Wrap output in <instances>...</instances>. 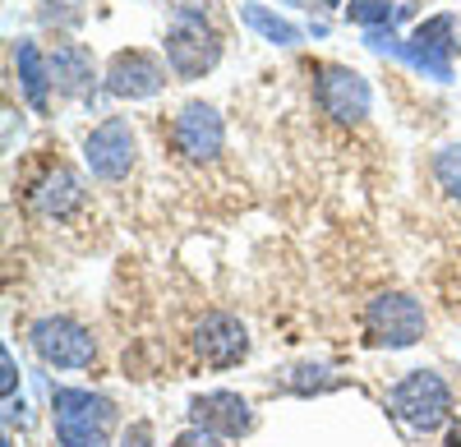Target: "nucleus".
I'll return each mask as SVG.
<instances>
[{
	"instance_id": "nucleus-22",
	"label": "nucleus",
	"mask_w": 461,
	"mask_h": 447,
	"mask_svg": "<svg viewBox=\"0 0 461 447\" xmlns=\"http://www.w3.org/2000/svg\"><path fill=\"white\" fill-rule=\"evenodd\" d=\"M171 447H226V438H217V434H208V429H199V425H189L185 434H176Z\"/></svg>"
},
{
	"instance_id": "nucleus-6",
	"label": "nucleus",
	"mask_w": 461,
	"mask_h": 447,
	"mask_svg": "<svg viewBox=\"0 0 461 447\" xmlns=\"http://www.w3.org/2000/svg\"><path fill=\"white\" fill-rule=\"evenodd\" d=\"M167 65L176 79L194 84L203 74H212L221 65V32L208 28L203 19H176L171 32H167Z\"/></svg>"
},
{
	"instance_id": "nucleus-16",
	"label": "nucleus",
	"mask_w": 461,
	"mask_h": 447,
	"mask_svg": "<svg viewBox=\"0 0 461 447\" xmlns=\"http://www.w3.org/2000/svg\"><path fill=\"white\" fill-rule=\"evenodd\" d=\"M240 19H245V28H254L263 42H273V47H300L304 42V32L291 23V19H282L277 10H267V5H240Z\"/></svg>"
},
{
	"instance_id": "nucleus-10",
	"label": "nucleus",
	"mask_w": 461,
	"mask_h": 447,
	"mask_svg": "<svg viewBox=\"0 0 461 447\" xmlns=\"http://www.w3.org/2000/svg\"><path fill=\"white\" fill-rule=\"evenodd\" d=\"M171 139H176V153L185 162H212L221 148H226V125L217 116V106L208 102H185L180 116L171 125Z\"/></svg>"
},
{
	"instance_id": "nucleus-4",
	"label": "nucleus",
	"mask_w": 461,
	"mask_h": 447,
	"mask_svg": "<svg viewBox=\"0 0 461 447\" xmlns=\"http://www.w3.org/2000/svg\"><path fill=\"white\" fill-rule=\"evenodd\" d=\"M28 342L37 360L51 369H93L97 360V337L69 314H42L28 327Z\"/></svg>"
},
{
	"instance_id": "nucleus-21",
	"label": "nucleus",
	"mask_w": 461,
	"mask_h": 447,
	"mask_svg": "<svg viewBox=\"0 0 461 447\" xmlns=\"http://www.w3.org/2000/svg\"><path fill=\"white\" fill-rule=\"evenodd\" d=\"M115 447H158V443H152V420H130Z\"/></svg>"
},
{
	"instance_id": "nucleus-20",
	"label": "nucleus",
	"mask_w": 461,
	"mask_h": 447,
	"mask_svg": "<svg viewBox=\"0 0 461 447\" xmlns=\"http://www.w3.org/2000/svg\"><path fill=\"white\" fill-rule=\"evenodd\" d=\"M434 180H438V190L447 199L461 203V143H447L434 153Z\"/></svg>"
},
{
	"instance_id": "nucleus-8",
	"label": "nucleus",
	"mask_w": 461,
	"mask_h": 447,
	"mask_svg": "<svg viewBox=\"0 0 461 447\" xmlns=\"http://www.w3.org/2000/svg\"><path fill=\"white\" fill-rule=\"evenodd\" d=\"M167 69H171V65H162L152 51L130 47V51H115V56L106 60L102 88H106L111 97H121V102H143V97H158V93L167 88Z\"/></svg>"
},
{
	"instance_id": "nucleus-11",
	"label": "nucleus",
	"mask_w": 461,
	"mask_h": 447,
	"mask_svg": "<svg viewBox=\"0 0 461 447\" xmlns=\"http://www.w3.org/2000/svg\"><path fill=\"white\" fill-rule=\"evenodd\" d=\"M189 425H199L217 438H245L254 429V406L240 397V392H230V388H217V392H199V397H189Z\"/></svg>"
},
{
	"instance_id": "nucleus-12",
	"label": "nucleus",
	"mask_w": 461,
	"mask_h": 447,
	"mask_svg": "<svg viewBox=\"0 0 461 447\" xmlns=\"http://www.w3.org/2000/svg\"><path fill=\"white\" fill-rule=\"evenodd\" d=\"M28 203L42 212V217H56V221H60V217H69L74 208L84 203V180L74 175L65 162H56V166H47L42 180L28 190Z\"/></svg>"
},
{
	"instance_id": "nucleus-24",
	"label": "nucleus",
	"mask_w": 461,
	"mask_h": 447,
	"mask_svg": "<svg viewBox=\"0 0 461 447\" xmlns=\"http://www.w3.org/2000/svg\"><path fill=\"white\" fill-rule=\"evenodd\" d=\"M14 388H19V364H14V351L5 346L0 351V392H5V401L14 397Z\"/></svg>"
},
{
	"instance_id": "nucleus-14",
	"label": "nucleus",
	"mask_w": 461,
	"mask_h": 447,
	"mask_svg": "<svg viewBox=\"0 0 461 447\" xmlns=\"http://www.w3.org/2000/svg\"><path fill=\"white\" fill-rule=\"evenodd\" d=\"M14 69H19V88H23L28 106L37 111V116H47L56 84H51V60L37 51L32 37H19V42H14Z\"/></svg>"
},
{
	"instance_id": "nucleus-7",
	"label": "nucleus",
	"mask_w": 461,
	"mask_h": 447,
	"mask_svg": "<svg viewBox=\"0 0 461 447\" xmlns=\"http://www.w3.org/2000/svg\"><path fill=\"white\" fill-rule=\"evenodd\" d=\"M134 157H139V139H134V125L125 116H111V121L93 125L88 139H84V162L106 184L125 180L134 171Z\"/></svg>"
},
{
	"instance_id": "nucleus-19",
	"label": "nucleus",
	"mask_w": 461,
	"mask_h": 447,
	"mask_svg": "<svg viewBox=\"0 0 461 447\" xmlns=\"http://www.w3.org/2000/svg\"><path fill=\"white\" fill-rule=\"evenodd\" d=\"M84 0H37V19H42L47 28L56 32H69V28H79L84 23Z\"/></svg>"
},
{
	"instance_id": "nucleus-23",
	"label": "nucleus",
	"mask_w": 461,
	"mask_h": 447,
	"mask_svg": "<svg viewBox=\"0 0 461 447\" xmlns=\"http://www.w3.org/2000/svg\"><path fill=\"white\" fill-rule=\"evenodd\" d=\"M162 5H167L176 19H208L212 0H162Z\"/></svg>"
},
{
	"instance_id": "nucleus-26",
	"label": "nucleus",
	"mask_w": 461,
	"mask_h": 447,
	"mask_svg": "<svg viewBox=\"0 0 461 447\" xmlns=\"http://www.w3.org/2000/svg\"><path fill=\"white\" fill-rule=\"evenodd\" d=\"M310 5H319V10H337L341 0H310Z\"/></svg>"
},
{
	"instance_id": "nucleus-18",
	"label": "nucleus",
	"mask_w": 461,
	"mask_h": 447,
	"mask_svg": "<svg viewBox=\"0 0 461 447\" xmlns=\"http://www.w3.org/2000/svg\"><path fill=\"white\" fill-rule=\"evenodd\" d=\"M397 10H402L397 0H351V5H346V19L369 32V28H393Z\"/></svg>"
},
{
	"instance_id": "nucleus-1",
	"label": "nucleus",
	"mask_w": 461,
	"mask_h": 447,
	"mask_svg": "<svg viewBox=\"0 0 461 447\" xmlns=\"http://www.w3.org/2000/svg\"><path fill=\"white\" fill-rule=\"evenodd\" d=\"M121 411L106 392L93 388H51V429L60 447H111Z\"/></svg>"
},
{
	"instance_id": "nucleus-15",
	"label": "nucleus",
	"mask_w": 461,
	"mask_h": 447,
	"mask_svg": "<svg viewBox=\"0 0 461 447\" xmlns=\"http://www.w3.org/2000/svg\"><path fill=\"white\" fill-rule=\"evenodd\" d=\"M411 47H420V51H429V56H438V60H452V51L461 47L456 42V14L452 10H443V14H429V19H420L415 23V32L406 37Z\"/></svg>"
},
{
	"instance_id": "nucleus-9",
	"label": "nucleus",
	"mask_w": 461,
	"mask_h": 447,
	"mask_svg": "<svg viewBox=\"0 0 461 447\" xmlns=\"http://www.w3.org/2000/svg\"><path fill=\"white\" fill-rule=\"evenodd\" d=\"M194 355L208 364V369H236L245 355H249V327L226 314V309H208L199 323H194Z\"/></svg>"
},
{
	"instance_id": "nucleus-13",
	"label": "nucleus",
	"mask_w": 461,
	"mask_h": 447,
	"mask_svg": "<svg viewBox=\"0 0 461 447\" xmlns=\"http://www.w3.org/2000/svg\"><path fill=\"white\" fill-rule=\"evenodd\" d=\"M47 60H51V84L60 97H69V102L93 97V51L84 42H56V51Z\"/></svg>"
},
{
	"instance_id": "nucleus-17",
	"label": "nucleus",
	"mask_w": 461,
	"mask_h": 447,
	"mask_svg": "<svg viewBox=\"0 0 461 447\" xmlns=\"http://www.w3.org/2000/svg\"><path fill=\"white\" fill-rule=\"evenodd\" d=\"M282 388L295 392V397L328 392V388H332V369H328V364H291L286 374H282Z\"/></svg>"
},
{
	"instance_id": "nucleus-2",
	"label": "nucleus",
	"mask_w": 461,
	"mask_h": 447,
	"mask_svg": "<svg viewBox=\"0 0 461 447\" xmlns=\"http://www.w3.org/2000/svg\"><path fill=\"white\" fill-rule=\"evenodd\" d=\"M388 411L411 434H434L452 420V388L434 369H411L388 388Z\"/></svg>"
},
{
	"instance_id": "nucleus-25",
	"label": "nucleus",
	"mask_w": 461,
	"mask_h": 447,
	"mask_svg": "<svg viewBox=\"0 0 461 447\" xmlns=\"http://www.w3.org/2000/svg\"><path fill=\"white\" fill-rule=\"evenodd\" d=\"M447 447H461V425H452V429H447Z\"/></svg>"
},
{
	"instance_id": "nucleus-5",
	"label": "nucleus",
	"mask_w": 461,
	"mask_h": 447,
	"mask_svg": "<svg viewBox=\"0 0 461 447\" xmlns=\"http://www.w3.org/2000/svg\"><path fill=\"white\" fill-rule=\"evenodd\" d=\"M314 102L337 125H360L374 106V88L360 69L328 60V65H314Z\"/></svg>"
},
{
	"instance_id": "nucleus-3",
	"label": "nucleus",
	"mask_w": 461,
	"mask_h": 447,
	"mask_svg": "<svg viewBox=\"0 0 461 447\" xmlns=\"http://www.w3.org/2000/svg\"><path fill=\"white\" fill-rule=\"evenodd\" d=\"M425 327H429V314L411 291H378L365 305V332L383 351H411L425 337Z\"/></svg>"
}]
</instances>
